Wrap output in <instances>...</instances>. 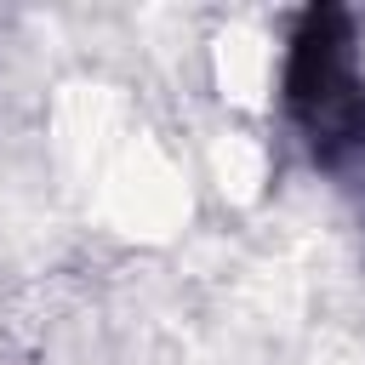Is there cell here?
I'll return each mask as SVG.
<instances>
[{
  "label": "cell",
  "instance_id": "cell-1",
  "mask_svg": "<svg viewBox=\"0 0 365 365\" xmlns=\"http://www.w3.org/2000/svg\"><path fill=\"white\" fill-rule=\"evenodd\" d=\"M285 91H291V108L319 160H336L365 143V91L354 74V46H348L342 11H314L302 23Z\"/></svg>",
  "mask_w": 365,
  "mask_h": 365
}]
</instances>
